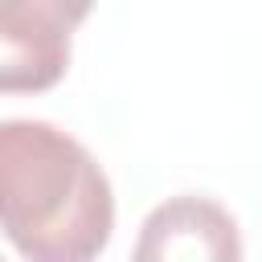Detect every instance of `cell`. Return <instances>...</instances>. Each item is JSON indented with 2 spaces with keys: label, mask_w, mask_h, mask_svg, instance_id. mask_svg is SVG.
Listing matches in <instances>:
<instances>
[{
  "label": "cell",
  "mask_w": 262,
  "mask_h": 262,
  "mask_svg": "<svg viewBox=\"0 0 262 262\" xmlns=\"http://www.w3.org/2000/svg\"><path fill=\"white\" fill-rule=\"evenodd\" d=\"M94 0H0V90L37 94L70 70V37Z\"/></svg>",
  "instance_id": "obj_2"
},
{
  "label": "cell",
  "mask_w": 262,
  "mask_h": 262,
  "mask_svg": "<svg viewBox=\"0 0 262 262\" xmlns=\"http://www.w3.org/2000/svg\"><path fill=\"white\" fill-rule=\"evenodd\" d=\"M0 225L29 262H90L115 229L111 180L70 131L45 119H4Z\"/></svg>",
  "instance_id": "obj_1"
},
{
  "label": "cell",
  "mask_w": 262,
  "mask_h": 262,
  "mask_svg": "<svg viewBox=\"0 0 262 262\" xmlns=\"http://www.w3.org/2000/svg\"><path fill=\"white\" fill-rule=\"evenodd\" d=\"M139 262H233L242 258L237 221L209 196H172L156 205L135 242Z\"/></svg>",
  "instance_id": "obj_3"
}]
</instances>
